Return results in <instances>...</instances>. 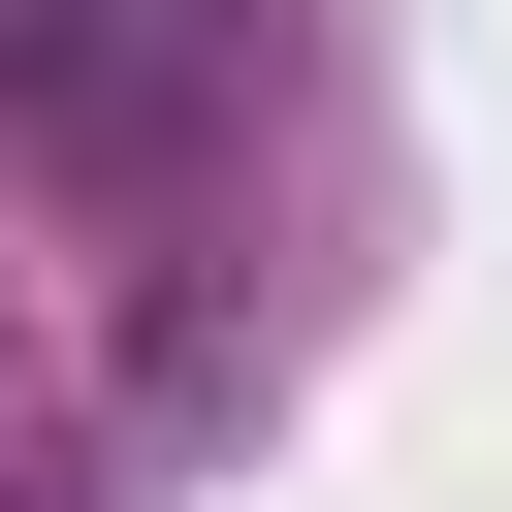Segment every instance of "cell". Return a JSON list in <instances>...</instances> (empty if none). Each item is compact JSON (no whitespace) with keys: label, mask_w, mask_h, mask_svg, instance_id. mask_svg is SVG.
<instances>
[{"label":"cell","mask_w":512,"mask_h":512,"mask_svg":"<svg viewBox=\"0 0 512 512\" xmlns=\"http://www.w3.org/2000/svg\"><path fill=\"white\" fill-rule=\"evenodd\" d=\"M256 64V0H0V96H64V128H192Z\"/></svg>","instance_id":"6da1fadb"}]
</instances>
